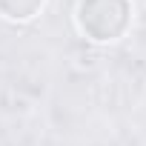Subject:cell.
Returning <instances> with one entry per match:
<instances>
[{
	"label": "cell",
	"instance_id": "1",
	"mask_svg": "<svg viewBox=\"0 0 146 146\" xmlns=\"http://www.w3.org/2000/svg\"><path fill=\"white\" fill-rule=\"evenodd\" d=\"M129 23H132L129 0H80L78 6V26L95 43H109L123 37Z\"/></svg>",
	"mask_w": 146,
	"mask_h": 146
},
{
	"label": "cell",
	"instance_id": "2",
	"mask_svg": "<svg viewBox=\"0 0 146 146\" xmlns=\"http://www.w3.org/2000/svg\"><path fill=\"white\" fill-rule=\"evenodd\" d=\"M46 0H0V15L9 20H32Z\"/></svg>",
	"mask_w": 146,
	"mask_h": 146
}]
</instances>
